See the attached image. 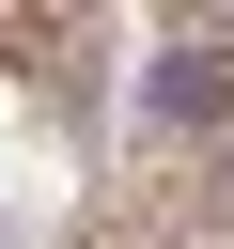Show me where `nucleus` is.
<instances>
[{"label":"nucleus","instance_id":"f257e3e1","mask_svg":"<svg viewBox=\"0 0 234 249\" xmlns=\"http://www.w3.org/2000/svg\"><path fill=\"white\" fill-rule=\"evenodd\" d=\"M140 124H156V140H234V16L156 31V62H140Z\"/></svg>","mask_w":234,"mask_h":249}]
</instances>
